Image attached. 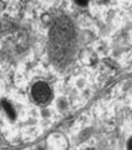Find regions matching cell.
I'll return each instance as SVG.
<instances>
[{
  "mask_svg": "<svg viewBox=\"0 0 132 150\" xmlns=\"http://www.w3.org/2000/svg\"><path fill=\"white\" fill-rule=\"evenodd\" d=\"M25 45V35L13 25L0 29V54L10 55L21 51Z\"/></svg>",
  "mask_w": 132,
  "mask_h": 150,
  "instance_id": "1",
  "label": "cell"
},
{
  "mask_svg": "<svg viewBox=\"0 0 132 150\" xmlns=\"http://www.w3.org/2000/svg\"><path fill=\"white\" fill-rule=\"evenodd\" d=\"M31 96L34 101L39 105H45L50 103V100L53 99V91H51L50 86L46 83H36L34 86H32L31 90Z\"/></svg>",
  "mask_w": 132,
  "mask_h": 150,
  "instance_id": "2",
  "label": "cell"
},
{
  "mask_svg": "<svg viewBox=\"0 0 132 150\" xmlns=\"http://www.w3.org/2000/svg\"><path fill=\"white\" fill-rule=\"evenodd\" d=\"M74 1L76 3L77 5H80V6H85L88 3V0H74Z\"/></svg>",
  "mask_w": 132,
  "mask_h": 150,
  "instance_id": "3",
  "label": "cell"
},
{
  "mask_svg": "<svg viewBox=\"0 0 132 150\" xmlns=\"http://www.w3.org/2000/svg\"><path fill=\"white\" fill-rule=\"evenodd\" d=\"M128 148L132 149V140H130V143H128Z\"/></svg>",
  "mask_w": 132,
  "mask_h": 150,
  "instance_id": "4",
  "label": "cell"
}]
</instances>
